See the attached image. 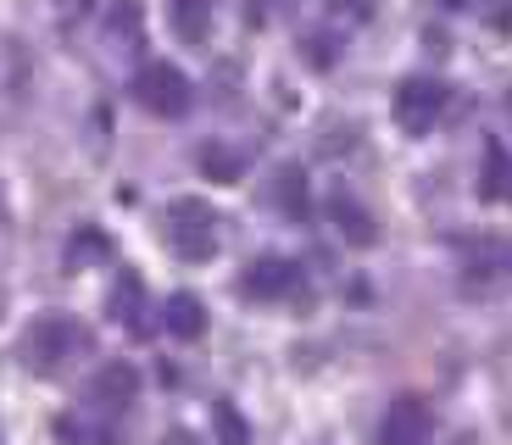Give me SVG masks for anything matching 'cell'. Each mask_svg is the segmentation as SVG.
<instances>
[{"instance_id":"6da1fadb","label":"cell","mask_w":512,"mask_h":445,"mask_svg":"<svg viewBox=\"0 0 512 445\" xmlns=\"http://www.w3.org/2000/svg\"><path fill=\"white\" fill-rule=\"evenodd\" d=\"M128 89H134V101H140L151 117H184V112H190V101H195L190 78H184L173 62H145Z\"/></svg>"},{"instance_id":"7a4b0ae2","label":"cell","mask_w":512,"mask_h":445,"mask_svg":"<svg viewBox=\"0 0 512 445\" xmlns=\"http://www.w3.org/2000/svg\"><path fill=\"white\" fill-rule=\"evenodd\" d=\"M440 112H446V84H440V78H401L396 84L390 117H396V128L407 140H423V134L440 123Z\"/></svg>"},{"instance_id":"3957f363","label":"cell","mask_w":512,"mask_h":445,"mask_svg":"<svg viewBox=\"0 0 512 445\" xmlns=\"http://www.w3.org/2000/svg\"><path fill=\"white\" fill-rule=\"evenodd\" d=\"M167 245L184 256V262H206L218 251V217L206 201H173L167 206Z\"/></svg>"},{"instance_id":"277c9868","label":"cell","mask_w":512,"mask_h":445,"mask_svg":"<svg viewBox=\"0 0 512 445\" xmlns=\"http://www.w3.org/2000/svg\"><path fill=\"white\" fill-rule=\"evenodd\" d=\"M78 351H84V329H78L73 318H39L23 340V356H28L34 373L67 368V356H78Z\"/></svg>"},{"instance_id":"5b68a950","label":"cell","mask_w":512,"mask_h":445,"mask_svg":"<svg viewBox=\"0 0 512 445\" xmlns=\"http://www.w3.org/2000/svg\"><path fill=\"white\" fill-rule=\"evenodd\" d=\"M429 440H435V412H429V401H418V395L390 401V412L379 423V445H429Z\"/></svg>"},{"instance_id":"8992f818","label":"cell","mask_w":512,"mask_h":445,"mask_svg":"<svg viewBox=\"0 0 512 445\" xmlns=\"http://www.w3.org/2000/svg\"><path fill=\"white\" fill-rule=\"evenodd\" d=\"M84 401H90V412H106V418H117V412H128L134 401H140V373L128 368V362H106V368H95L90 390H84Z\"/></svg>"},{"instance_id":"52a82bcc","label":"cell","mask_w":512,"mask_h":445,"mask_svg":"<svg viewBox=\"0 0 512 445\" xmlns=\"http://www.w3.org/2000/svg\"><path fill=\"white\" fill-rule=\"evenodd\" d=\"M295 284H301V267L284 262V256H256L245 267V295L251 301H284V295H295Z\"/></svg>"},{"instance_id":"ba28073f","label":"cell","mask_w":512,"mask_h":445,"mask_svg":"<svg viewBox=\"0 0 512 445\" xmlns=\"http://www.w3.org/2000/svg\"><path fill=\"white\" fill-rule=\"evenodd\" d=\"M162 329L173 334V340H201V334H206V301H201V295H190V290L167 295Z\"/></svg>"},{"instance_id":"9c48e42d","label":"cell","mask_w":512,"mask_h":445,"mask_svg":"<svg viewBox=\"0 0 512 445\" xmlns=\"http://www.w3.org/2000/svg\"><path fill=\"white\" fill-rule=\"evenodd\" d=\"M106 312H112V318L123 323L128 334H145V329H151V318H145V312H151V306H145V284L134 279V273H123V279H117V290H112V301H106Z\"/></svg>"},{"instance_id":"30bf717a","label":"cell","mask_w":512,"mask_h":445,"mask_svg":"<svg viewBox=\"0 0 512 445\" xmlns=\"http://www.w3.org/2000/svg\"><path fill=\"white\" fill-rule=\"evenodd\" d=\"M462 262H468L474 279H501V273H512V240H496V234L468 240L462 245Z\"/></svg>"},{"instance_id":"8fae6325","label":"cell","mask_w":512,"mask_h":445,"mask_svg":"<svg viewBox=\"0 0 512 445\" xmlns=\"http://www.w3.org/2000/svg\"><path fill=\"white\" fill-rule=\"evenodd\" d=\"M512 195V156L501 140L485 145V167H479V201H507Z\"/></svg>"},{"instance_id":"7c38bea8","label":"cell","mask_w":512,"mask_h":445,"mask_svg":"<svg viewBox=\"0 0 512 445\" xmlns=\"http://www.w3.org/2000/svg\"><path fill=\"white\" fill-rule=\"evenodd\" d=\"M268 206H279L284 217H307V173L301 167H279L273 173V184H268Z\"/></svg>"},{"instance_id":"4fadbf2b","label":"cell","mask_w":512,"mask_h":445,"mask_svg":"<svg viewBox=\"0 0 512 445\" xmlns=\"http://www.w3.org/2000/svg\"><path fill=\"white\" fill-rule=\"evenodd\" d=\"M173 28L184 45H206L212 34V0H173Z\"/></svg>"},{"instance_id":"5bb4252c","label":"cell","mask_w":512,"mask_h":445,"mask_svg":"<svg viewBox=\"0 0 512 445\" xmlns=\"http://www.w3.org/2000/svg\"><path fill=\"white\" fill-rule=\"evenodd\" d=\"M329 212H334V223H340V234H346L351 245H373V240H379V229H373V217L362 212V206L351 201V195H334V206H329Z\"/></svg>"},{"instance_id":"9a60e30c","label":"cell","mask_w":512,"mask_h":445,"mask_svg":"<svg viewBox=\"0 0 512 445\" xmlns=\"http://www.w3.org/2000/svg\"><path fill=\"white\" fill-rule=\"evenodd\" d=\"M195 162H201V173L212 178V184H234V178L245 173V151H229V145H201Z\"/></svg>"},{"instance_id":"2e32d148","label":"cell","mask_w":512,"mask_h":445,"mask_svg":"<svg viewBox=\"0 0 512 445\" xmlns=\"http://www.w3.org/2000/svg\"><path fill=\"white\" fill-rule=\"evenodd\" d=\"M106 34H112L117 45H140V34H145V6H140V0H112V12H106Z\"/></svg>"},{"instance_id":"e0dca14e","label":"cell","mask_w":512,"mask_h":445,"mask_svg":"<svg viewBox=\"0 0 512 445\" xmlns=\"http://www.w3.org/2000/svg\"><path fill=\"white\" fill-rule=\"evenodd\" d=\"M56 434H62V445H106V434L95 429V423H84L78 412H62V418H56Z\"/></svg>"},{"instance_id":"ac0fdd59","label":"cell","mask_w":512,"mask_h":445,"mask_svg":"<svg viewBox=\"0 0 512 445\" xmlns=\"http://www.w3.org/2000/svg\"><path fill=\"white\" fill-rule=\"evenodd\" d=\"M218 440L223 445H251V423H245V412L234 407V401L218 407Z\"/></svg>"},{"instance_id":"d6986e66","label":"cell","mask_w":512,"mask_h":445,"mask_svg":"<svg viewBox=\"0 0 512 445\" xmlns=\"http://www.w3.org/2000/svg\"><path fill=\"white\" fill-rule=\"evenodd\" d=\"M301 56H307V67H334V34H307L301 39Z\"/></svg>"},{"instance_id":"ffe728a7","label":"cell","mask_w":512,"mask_h":445,"mask_svg":"<svg viewBox=\"0 0 512 445\" xmlns=\"http://www.w3.org/2000/svg\"><path fill=\"white\" fill-rule=\"evenodd\" d=\"M101 251H106V234L84 229V234H78V240H73V251H67V267H73V273H78V267H84V256H101Z\"/></svg>"},{"instance_id":"44dd1931","label":"cell","mask_w":512,"mask_h":445,"mask_svg":"<svg viewBox=\"0 0 512 445\" xmlns=\"http://www.w3.org/2000/svg\"><path fill=\"white\" fill-rule=\"evenodd\" d=\"M485 23L496 28V34H512V0H490V6H485Z\"/></svg>"},{"instance_id":"7402d4cb","label":"cell","mask_w":512,"mask_h":445,"mask_svg":"<svg viewBox=\"0 0 512 445\" xmlns=\"http://www.w3.org/2000/svg\"><path fill=\"white\" fill-rule=\"evenodd\" d=\"M56 6H62V23H78V17L95 6V0H56Z\"/></svg>"},{"instance_id":"603a6c76","label":"cell","mask_w":512,"mask_h":445,"mask_svg":"<svg viewBox=\"0 0 512 445\" xmlns=\"http://www.w3.org/2000/svg\"><path fill=\"white\" fill-rule=\"evenodd\" d=\"M334 6H340L346 17H368L373 12V0H334Z\"/></svg>"},{"instance_id":"cb8c5ba5","label":"cell","mask_w":512,"mask_h":445,"mask_svg":"<svg viewBox=\"0 0 512 445\" xmlns=\"http://www.w3.org/2000/svg\"><path fill=\"white\" fill-rule=\"evenodd\" d=\"M162 445H201V440H195L190 429H167V434H162Z\"/></svg>"},{"instance_id":"d4e9b609","label":"cell","mask_w":512,"mask_h":445,"mask_svg":"<svg viewBox=\"0 0 512 445\" xmlns=\"http://www.w3.org/2000/svg\"><path fill=\"white\" fill-rule=\"evenodd\" d=\"M440 6H446V12H462V6H474V0H440Z\"/></svg>"},{"instance_id":"484cf974","label":"cell","mask_w":512,"mask_h":445,"mask_svg":"<svg viewBox=\"0 0 512 445\" xmlns=\"http://www.w3.org/2000/svg\"><path fill=\"white\" fill-rule=\"evenodd\" d=\"M507 106H512V95H507Z\"/></svg>"}]
</instances>
